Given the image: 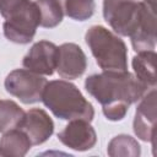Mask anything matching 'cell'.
Listing matches in <instances>:
<instances>
[{"label":"cell","instance_id":"cell-1","mask_svg":"<svg viewBox=\"0 0 157 157\" xmlns=\"http://www.w3.org/2000/svg\"><path fill=\"white\" fill-rule=\"evenodd\" d=\"M85 88L101 103L104 117L110 121L124 119L129 107L150 90L128 70L93 74L86 78Z\"/></svg>","mask_w":157,"mask_h":157},{"label":"cell","instance_id":"cell-2","mask_svg":"<svg viewBox=\"0 0 157 157\" xmlns=\"http://www.w3.org/2000/svg\"><path fill=\"white\" fill-rule=\"evenodd\" d=\"M42 102L61 120L85 119L92 121L94 118L93 105L83 97L77 86L67 80L47 82L42 93Z\"/></svg>","mask_w":157,"mask_h":157},{"label":"cell","instance_id":"cell-3","mask_svg":"<svg viewBox=\"0 0 157 157\" xmlns=\"http://www.w3.org/2000/svg\"><path fill=\"white\" fill-rule=\"evenodd\" d=\"M85 40L97 65L103 71L128 70V48L119 36L103 26L96 25L87 29Z\"/></svg>","mask_w":157,"mask_h":157},{"label":"cell","instance_id":"cell-4","mask_svg":"<svg viewBox=\"0 0 157 157\" xmlns=\"http://www.w3.org/2000/svg\"><path fill=\"white\" fill-rule=\"evenodd\" d=\"M40 26L39 9L36 1L27 0L22 6L15 10L2 25L5 37L16 44H28L36 31Z\"/></svg>","mask_w":157,"mask_h":157},{"label":"cell","instance_id":"cell-5","mask_svg":"<svg viewBox=\"0 0 157 157\" xmlns=\"http://www.w3.org/2000/svg\"><path fill=\"white\" fill-rule=\"evenodd\" d=\"M141 12L139 0H104L103 17L115 33L130 37L136 28Z\"/></svg>","mask_w":157,"mask_h":157},{"label":"cell","instance_id":"cell-6","mask_svg":"<svg viewBox=\"0 0 157 157\" xmlns=\"http://www.w3.org/2000/svg\"><path fill=\"white\" fill-rule=\"evenodd\" d=\"M47 80L27 69H16L5 78V90L25 104H33L42 101V93Z\"/></svg>","mask_w":157,"mask_h":157},{"label":"cell","instance_id":"cell-7","mask_svg":"<svg viewBox=\"0 0 157 157\" xmlns=\"http://www.w3.org/2000/svg\"><path fill=\"white\" fill-rule=\"evenodd\" d=\"M156 0H141V12L136 28L130 36L132 49L153 50L156 47Z\"/></svg>","mask_w":157,"mask_h":157},{"label":"cell","instance_id":"cell-8","mask_svg":"<svg viewBox=\"0 0 157 157\" xmlns=\"http://www.w3.org/2000/svg\"><path fill=\"white\" fill-rule=\"evenodd\" d=\"M156 87H152L140 98L132 124L135 135L145 142H151L153 148L156 139Z\"/></svg>","mask_w":157,"mask_h":157},{"label":"cell","instance_id":"cell-9","mask_svg":"<svg viewBox=\"0 0 157 157\" xmlns=\"http://www.w3.org/2000/svg\"><path fill=\"white\" fill-rule=\"evenodd\" d=\"M58 45L49 40H39L34 43L22 60V65L36 74L50 76L56 69Z\"/></svg>","mask_w":157,"mask_h":157},{"label":"cell","instance_id":"cell-10","mask_svg":"<svg viewBox=\"0 0 157 157\" xmlns=\"http://www.w3.org/2000/svg\"><path fill=\"white\" fill-rule=\"evenodd\" d=\"M58 139L66 147L83 152L94 147L97 142V134L90 121L85 119H72L58 134Z\"/></svg>","mask_w":157,"mask_h":157},{"label":"cell","instance_id":"cell-11","mask_svg":"<svg viewBox=\"0 0 157 157\" xmlns=\"http://www.w3.org/2000/svg\"><path fill=\"white\" fill-rule=\"evenodd\" d=\"M87 58L82 48L75 43H64L58 47L56 71L61 78L75 80L83 75Z\"/></svg>","mask_w":157,"mask_h":157},{"label":"cell","instance_id":"cell-12","mask_svg":"<svg viewBox=\"0 0 157 157\" xmlns=\"http://www.w3.org/2000/svg\"><path fill=\"white\" fill-rule=\"evenodd\" d=\"M26 132L32 145L44 144L54 132V123L44 109L32 108L23 114L16 126Z\"/></svg>","mask_w":157,"mask_h":157},{"label":"cell","instance_id":"cell-13","mask_svg":"<svg viewBox=\"0 0 157 157\" xmlns=\"http://www.w3.org/2000/svg\"><path fill=\"white\" fill-rule=\"evenodd\" d=\"M32 142L18 128H12L0 137V156L2 157H22L31 150Z\"/></svg>","mask_w":157,"mask_h":157},{"label":"cell","instance_id":"cell-14","mask_svg":"<svg viewBox=\"0 0 157 157\" xmlns=\"http://www.w3.org/2000/svg\"><path fill=\"white\" fill-rule=\"evenodd\" d=\"M156 58L155 50H145L139 52L131 61L136 78L147 88L156 87Z\"/></svg>","mask_w":157,"mask_h":157},{"label":"cell","instance_id":"cell-15","mask_svg":"<svg viewBox=\"0 0 157 157\" xmlns=\"http://www.w3.org/2000/svg\"><path fill=\"white\" fill-rule=\"evenodd\" d=\"M107 153L112 157H139L141 153V147L132 136L120 134L109 141Z\"/></svg>","mask_w":157,"mask_h":157},{"label":"cell","instance_id":"cell-16","mask_svg":"<svg viewBox=\"0 0 157 157\" xmlns=\"http://www.w3.org/2000/svg\"><path fill=\"white\" fill-rule=\"evenodd\" d=\"M40 15V26L54 28L59 26L64 17V10L59 0H36Z\"/></svg>","mask_w":157,"mask_h":157},{"label":"cell","instance_id":"cell-17","mask_svg":"<svg viewBox=\"0 0 157 157\" xmlns=\"http://www.w3.org/2000/svg\"><path fill=\"white\" fill-rule=\"evenodd\" d=\"M23 109L11 99H0V132L16 128L23 118Z\"/></svg>","mask_w":157,"mask_h":157},{"label":"cell","instance_id":"cell-18","mask_svg":"<svg viewBox=\"0 0 157 157\" xmlns=\"http://www.w3.org/2000/svg\"><path fill=\"white\" fill-rule=\"evenodd\" d=\"M64 13L75 21H86L91 18L96 10L94 0H61Z\"/></svg>","mask_w":157,"mask_h":157},{"label":"cell","instance_id":"cell-19","mask_svg":"<svg viewBox=\"0 0 157 157\" xmlns=\"http://www.w3.org/2000/svg\"><path fill=\"white\" fill-rule=\"evenodd\" d=\"M27 0H0V15L7 18L15 10L22 6Z\"/></svg>","mask_w":157,"mask_h":157},{"label":"cell","instance_id":"cell-20","mask_svg":"<svg viewBox=\"0 0 157 157\" xmlns=\"http://www.w3.org/2000/svg\"><path fill=\"white\" fill-rule=\"evenodd\" d=\"M59 1H61V0H59Z\"/></svg>","mask_w":157,"mask_h":157}]
</instances>
